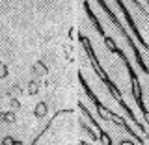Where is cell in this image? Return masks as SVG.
<instances>
[{
    "label": "cell",
    "instance_id": "cell-2",
    "mask_svg": "<svg viewBox=\"0 0 149 145\" xmlns=\"http://www.w3.org/2000/svg\"><path fill=\"white\" fill-rule=\"evenodd\" d=\"M97 2H99V6H101V9H102V11H104L106 15H108V19H110V22H112V24H114V28L119 32V34H121V37H123V39L127 41V45L130 46V49H132V52H134V62H136V65H138L140 69H142V73H146L147 76H149V67L146 65V62H143V56H142V52H140L138 45L134 43V39H132V37H130V35L127 34L125 26L119 22V19L116 17V13L110 9V6H108V4H106L104 0H97Z\"/></svg>",
    "mask_w": 149,
    "mask_h": 145
},
{
    "label": "cell",
    "instance_id": "cell-3",
    "mask_svg": "<svg viewBox=\"0 0 149 145\" xmlns=\"http://www.w3.org/2000/svg\"><path fill=\"white\" fill-rule=\"evenodd\" d=\"M78 82H80V86H82V89H84V93H86V97L90 99L91 102H93V106H95V110H97V114H99V117L101 119H104V121H110V115L114 114L108 106H104L102 102L99 101V97L93 93V89L90 87V84L86 82V78H84V74L78 71Z\"/></svg>",
    "mask_w": 149,
    "mask_h": 145
},
{
    "label": "cell",
    "instance_id": "cell-5",
    "mask_svg": "<svg viewBox=\"0 0 149 145\" xmlns=\"http://www.w3.org/2000/svg\"><path fill=\"white\" fill-rule=\"evenodd\" d=\"M78 108H80V110L84 112V115L88 117V121H90V125H93V128L97 130V134H99V139H101V143H102V145H112V138L108 136V132H106V130H102V127H101L99 123H97V121H95V117L91 115V112L88 110L86 106H84V102H78Z\"/></svg>",
    "mask_w": 149,
    "mask_h": 145
},
{
    "label": "cell",
    "instance_id": "cell-6",
    "mask_svg": "<svg viewBox=\"0 0 149 145\" xmlns=\"http://www.w3.org/2000/svg\"><path fill=\"white\" fill-rule=\"evenodd\" d=\"M84 11H86V15H88V19L91 21V24L95 26V30H97V34H99L101 37H106V34H104V28L101 26V22H99V19H97V15L93 13V9H91V6H90V2L88 0H84Z\"/></svg>",
    "mask_w": 149,
    "mask_h": 145
},
{
    "label": "cell",
    "instance_id": "cell-1",
    "mask_svg": "<svg viewBox=\"0 0 149 145\" xmlns=\"http://www.w3.org/2000/svg\"><path fill=\"white\" fill-rule=\"evenodd\" d=\"M78 39H80V43H82V46H84V52H86L88 60H90V63H91L93 71L97 73V76L101 78V82L104 84V87H106V89L110 91L112 99H114V101H116V102H118V104L121 106V110L125 112V115H127V117H129L130 121H132L134 125H136V128L140 130V132H142V134H146V136L149 138V130H146V127H143V125H142V123H140V121L136 119V115H134V112L130 110V106L127 104V102H125V99H123V93H121V89H119V87H118V86L114 84V80H112V78L108 76V73H106V71H104V67L101 65L99 58H97V54H95V50H93V45H91V41L88 39L86 35H80Z\"/></svg>",
    "mask_w": 149,
    "mask_h": 145
},
{
    "label": "cell",
    "instance_id": "cell-9",
    "mask_svg": "<svg viewBox=\"0 0 149 145\" xmlns=\"http://www.w3.org/2000/svg\"><path fill=\"white\" fill-rule=\"evenodd\" d=\"M146 2H147V4H149V0H146Z\"/></svg>",
    "mask_w": 149,
    "mask_h": 145
},
{
    "label": "cell",
    "instance_id": "cell-4",
    "mask_svg": "<svg viewBox=\"0 0 149 145\" xmlns=\"http://www.w3.org/2000/svg\"><path fill=\"white\" fill-rule=\"evenodd\" d=\"M116 2V6H118L119 9H121V13H123V17H125V21L129 22V28L132 30V34H134V37H136V41L140 45L143 46L146 50H149V43L147 41H143V37H142V34H140V30H138V26H136V22H134V17L130 15V11H129V8L123 4V0H114Z\"/></svg>",
    "mask_w": 149,
    "mask_h": 145
},
{
    "label": "cell",
    "instance_id": "cell-7",
    "mask_svg": "<svg viewBox=\"0 0 149 145\" xmlns=\"http://www.w3.org/2000/svg\"><path fill=\"white\" fill-rule=\"evenodd\" d=\"M132 2H134V6H136V8H138V11H140V13H142V15H143V17H147V11H146V8H143V6H142V4H140V2H138V0H132Z\"/></svg>",
    "mask_w": 149,
    "mask_h": 145
},
{
    "label": "cell",
    "instance_id": "cell-8",
    "mask_svg": "<svg viewBox=\"0 0 149 145\" xmlns=\"http://www.w3.org/2000/svg\"><path fill=\"white\" fill-rule=\"evenodd\" d=\"M6 76H8V67L0 62V78H6Z\"/></svg>",
    "mask_w": 149,
    "mask_h": 145
}]
</instances>
